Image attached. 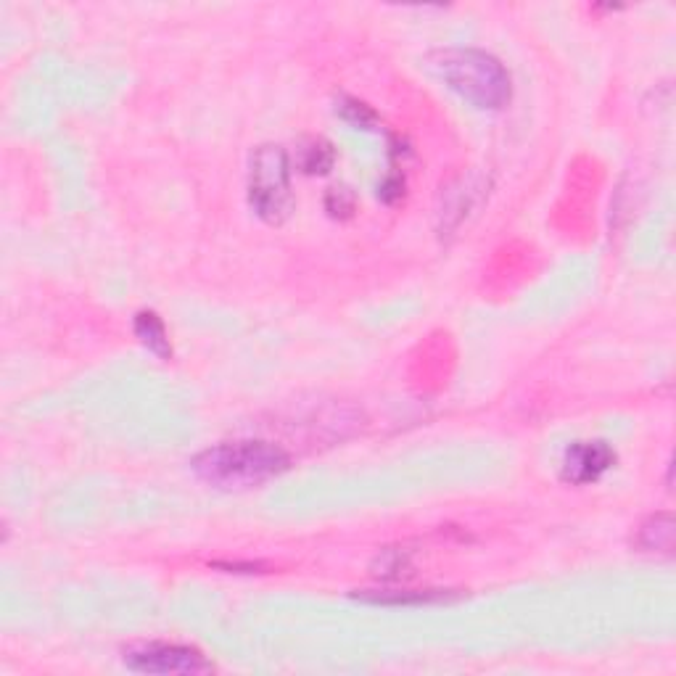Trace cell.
<instances>
[{
    "mask_svg": "<svg viewBox=\"0 0 676 676\" xmlns=\"http://www.w3.org/2000/svg\"><path fill=\"white\" fill-rule=\"evenodd\" d=\"M616 449L608 441H574L563 455L560 478L571 486L595 484L616 465Z\"/></svg>",
    "mask_w": 676,
    "mask_h": 676,
    "instance_id": "cell-5",
    "label": "cell"
},
{
    "mask_svg": "<svg viewBox=\"0 0 676 676\" xmlns=\"http://www.w3.org/2000/svg\"><path fill=\"white\" fill-rule=\"evenodd\" d=\"M249 204L259 220L280 225L294 209L291 193V162L283 146L265 143L251 154Z\"/></svg>",
    "mask_w": 676,
    "mask_h": 676,
    "instance_id": "cell-3",
    "label": "cell"
},
{
    "mask_svg": "<svg viewBox=\"0 0 676 676\" xmlns=\"http://www.w3.org/2000/svg\"><path fill=\"white\" fill-rule=\"evenodd\" d=\"M291 457L286 449L270 441H225L217 447H209L191 460V471L199 481L214 486V489H251V486L267 484L280 473L288 471Z\"/></svg>",
    "mask_w": 676,
    "mask_h": 676,
    "instance_id": "cell-1",
    "label": "cell"
},
{
    "mask_svg": "<svg viewBox=\"0 0 676 676\" xmlns=\"http://www.w3.org/2000/svg\"><path fill=\"white\" fill-rule=\"evenodd\" d=\"M370 568H373V576H378V579L394 581L402 579V574L410 568V563H407L405 550H399V547H386V550L378 552V558L373 560V566Z\"/></svg>",
    "mask_w": 676,
    "mask_h": 676,
    "instance_id": "cell-11",
    "label": "cell"
},
{
    "mask_svg": "<svg viewBox=\"0 0 676 676\" xmlns=\"http://www.w3.org/2000/svg\"><path fill=\"white\" fill-rule=\"evenodd\" d=\"M122 661L138 674H206L214 671V663L199 647L177 645V642H140L122 653Z\"/></svg>",
    "mask_w": 676,
    "mask_h": 676,
    "instance_id": "cell-4",
    "label": "cell"
},
{
    "mask_svg": "<svg viewBox=\"0 0 676 676\" xmlns=\"http://www.w3.org/2000/svg\"><path fill=\"white\" fill-rule=\"evenodd\" d=\"M336 111L341 114V119H344V122H349V125L357 127V130H378V127H381V119H378V114L370 109L368 103L357 101V98L341 96V98H338Z\"/></svg>",
    "mask_w": 676,
    "mask_h": 676,
    "instance_id": "cell-10",
    "label": "cell"
},
{
    "mask_svg": "<svg viewBox=\"0 0 676 676\" xmlns=\"http://www.w3.org/2000/svg\"><path fill=\"white\" fill-rule=\"evenodd\" d=\"M336 164V151L328 140L309 138L299 146L296 154V167L302 169L304 175H328Z\"/></svg>",
    "mask_w": 676,
    "mask_h": 676,
    "instance_id": "cell-9",
    "label": "cell"
},
{
    "mask_svg": "<svg viewBox=\"0 0 676 676\" xmlns=\"http://www.w3.org/2000/svg\"><path fill=\"white\" fill-rule=\"evenodd\" d=\"M325 209L331 217L336 220H349L354 214V193L346 188V185H338V188H331L328 196H325Z\"/></svg>",
    "mask_w": 676,
    "mask_h": 676,
    "instance_id": "cell-12",
    "label": "cell"
},
{
    "mask_svg": "<svg viewBox=\"0 0 676 676\" xmlns=\"http://www.w3.org/2000/svg\"><path fill=\"white\" fill-rule=\"evenodd\" d=\"M378 196H381L386 204H397L402 196H405V177L399 175H389L378 188Z\"/></svg>",
    "mask_w": 676,
    "mask_h": 676,
    "instance_id": "cell-13",
    "label": "cell"
},
{
    "mask_svg": "<svg viewBox=\"0 0 676 676\" xmlns=\"http://www.w3.org/2000/svg\"><path fill=\"white\" fill-rule=\"evenodd\" d=\"M637 547L645 552L674 550V518H671V513L650 515L637 531Z\"/></svg>",
    "mask_w": 676,
    "mask_h": 676,
    "instance_id": "cell-7",
    "label": "cell"
},
{
    "mask_svg": "<svg viewBox=\"0 0 676 676\" xmlns=\"http://www.w3.org/2000/svg\"><path fill=\"white\" fill-rule=\"evenodd\" d=\"M428 67L434 69L449 90L468 101L473 109L500 111L505 109L513 96L510 74L502 67L500 59L478 48H444L428 59Z\"/></svg>",
    "mask_w": 676,
    "mask_h": 676,
    "instance_id": "cell-2",
    "label": "cell"
},
{
    "mask_svg": "<svg viewBox=\"0 0 676 676\" xmlns=\"http://www.w3.org/2000/svg\"><path fill=\"white\" fill-rule=\"evenodd\" d=\"M365 603L373 605H426V603H447L455 600V592L449 589H423V592H410V589H397V592H365L357 595Z\"/></svg>",
    "mask_w": 676,
    "mask_h": 676,
    "instance_id": "cell-8",
    "label": "cell"
},
{
    "mask_svg": "<svg viewBox=\"0 0 676 676\" xmlns=\"http://www.w3.org/2000/svg\"><path fill=\"white\" fill-rule=\"evenodd\" d=\"M133 331L140 338V344L146 346L148 352L156 354L159 360H172V344H169V333L164 328L162 317L151 312V309H143L138 312L133 320Z\"/></svg>",
    "mask_w": 676,
    "mask_h": 676,
    "instance_id": "cell-6",
    "label": "cell"
}]
</instances>
